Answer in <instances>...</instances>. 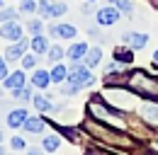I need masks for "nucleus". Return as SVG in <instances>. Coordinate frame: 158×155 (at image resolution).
<instances>
[{"label":"nucleus","instance_id":"obj_22","mask_svg":"<svg viewBox=\"0 0 158 155\" xmlns=\"http://www.w3.org/2000/svg\"><path fill=\"white\" fill-rule=\"evenodd\" d=\"M41 145H44V150H49V153H54V150H56V148L61 145V138H59V136H46Z\"/></svg>","mask_w":158,"mask_h":155},{"label":"nucleus","instance_id":"obj_34","mask_svg":"<svg viewBox=\"0 0 158 155\" xmlns=\"http://www.w3.org/2000/svg\"><path fill=\"white\" fill-rule=\"evenodd\" d=\"M83 12H93V2L88 0V5H83Z\"/></svg>","mask_w":158,"mask_h":155},{"label":"nucleus","instance_id":"obj_8","mask_svg":"<svg viewBox=\"0 0 158 155\" xmlns=\"http://www.w3.org/2000/svg\"><path fill=\"white\" fill-rule=\"evenodd\" d=\"M27 49H29V44L24 41V39H17L15 41V46H10L7 51H5V61H15V58H22L27 54Z\"/></svg>","mask_w":158,"mask_h":155},{"label":"nucleus","instance_id":"obj_27","mask_svg":"<svg viewBox=\"0 0 158 155\" xmlns=\"http://www.w3.org/2000/svg\"><path fill=\"white\" fill-rule=\"evenodd\" d=\"M68 7L63 2H51V17H59V15H66Z\"/></svg>","mask_w":158,"mask_h":155},{"label":"nucleus","instance_id":"obj_39","mask_svg":"<svg viewBox=\"0 0 158 155\" xmlns=\"http://www.w3.org/2000/svg\"><path fill=\"white\" fill-rule=\"evenodd\" d=\"M0 5H2V0H0Z\"/></svg>","mask_w":158,"mask_h":155},{"label":"nucleus","instance_id":"obj_4","mask_svg":"<svg viewBox=\"0 0 158 155\" xmlns=\"http://www.w3.org/2000/svg\"><path fill=\"white\" fill-rule=\"evenodd\" d=\"M68 82L80 90V87L93 85L95 80H93V75H90V68H88V66H80V61H76V66L68 70Z\"/></svg>","mask_w":158,"mask_h":155},{"label":"nucleus","instance_id":"obj_37","mask_svg":"<svg viewBox=\"0 0 158 155\" xmlns=\"http://www.w3.org/2000/svg\"><path fill=\"white\" fill-rule=\"evenodd\" d=\"M0 155H5V150H2V148H0Z\"/></svg>","mask_w":158,"mask_h":155},{"label":"nucleus","instance_id":"obj_6","mask_svg":"<svg viewBox=\"0 0 158 155\" xmlns=\"http://www.w3.org/2000/svg\"><path fill=\"white\" fill-rule=\"evenodd\" d=\"M98 24L100 27H112V24H117L119 19V10L114 7V5H110V7H102V10H98Z\"/></svg>","mask_w":158,"mask_h":155},{"label":"nucleus","instance_id":"obj_32","mask_svg":"<svg viewBox=\"0 0 158 155\" xmlns=\"http://www.w3.org/2000/svg\"><path fill=\"white\" fill-rule=\"evenodd\" d=\"M10 145H12V150H24V148H27V143H24V138H20V136H15Z\"/></svg>","mask_w":158,"mask_h":155},{"label":"nucleus","instance_id":"obj_20","mask_svg":"<svg viewBox=\"0 0 158 155\" xmlns=\"http://www.w3.org/2000/svg\"><path fill=\"white\" fill-rule=\"evenodd\" d=\"M141 116L146 121H158V104H143L141 107Z\"/></svg>","mask_w":158,"mask_h":155},{"label":"nucleus","instance_id":"obj_21","mask_svg":"<svg viewBox=\"0 0 158 155\" xmlns=\"http://www.w3.org/2000/svg\"><path fill=\"white\" fill-rule=\"evenodd\" d=\"M114 58H117L119 63H131V61H134L131 51H129V49H124V46H117V49H114Z\"/></svg>","mask_w":158,"mask_h":155},{"label":"nucleus","instance_id":"obj_24","mask_svg":"<svg viewBox=\"0 0 158 155\" xmlns=\"http://www.w3.org/2000/svg\"><path fill=\"white\" fill-rule=\"evenodd\" d=\"M12 95H15V99H20V102H29L34 97L29 87H17V90H12Z\"/></svg>","mask_w":158,"mask_h":155},{"label":"nucleus","instance_id":"obj_2","mask_svg":"<svg viewBox=\"0 0 158 155\" xmlns=\"http://www.w3.org/2000/svg\"><path fill=\"white\" fill-rule=\"evenodd\" d=\"M88 112H90V116L100 119L102 124H107V126H112V129H122V126H124L122 116L114 114L112 109H107V104L102 102V97H93V99L88 102Z\"/></svg>","mask_w":158,"mask_h":155},{"label":"nucleus","instance_id":"obj_23","mask_svg":"<svg viewBox=\"0 0 158 155\" xmlns=\"http://www.w3.org/2000/svg\"><path fill=\"white\" fill-rule=\"evenodd\" d=\"M110 2H112V5L117 7L119 12H127V15H129V12L134 10V2H131V0H110Z\"/></svg>","mask_w":158,"mask_h":155},{"label":"nucleus","instance_id":"obj_26","mask_svg":"<svg viewBox=\"0 0 158 155\" xmlns=\"http://www.w3.org/2000/svg\"><path fill=\"white\" fill-rule=\"evenodd\" d=\"M49 58L56 63V61H61L63 58V49H61L59 44H54V46H49Z\"/></svg>","mask_w":158,"mask_h":155},{"label":"nucleus","instance_id":"obj_28","mask_svg":"<svg viewBox=\"0 0 158 155\" xmlns=\"http://www.w3.org/2000/svg\"><path fill=\"white\" fill-rule=\"evenodd\" d=\"M27 29L37 37V34H41V32H44V24H41V19H32V22L27 24Z\"/></svg>","mask_w":158,"mask_h":155},{"label":"nucleus","instance_id":"obj_3","mask_svg":"<svg viewBox=\"0 0 158 155\" xmlns=\"http://www.w3.org/2000/svg\"><path fill=\"white\" fill-rule=\"evenodd\" d=\"M105 97L110 99L112 107H119V109H124V112H131V109L136 107V95H134L131 90H114V87L110 85V90L105 92Z\"/></svg>","mask_w":158,"mask_h":155},{"label":"nucleus","instance_id":"obj_40","mask_svg":"<svg viewBox=\"0 0 158 155\" xmlns=\"http://www.w3.org/2000/svg\"><path fill=\"white\" fill-rule=\"evenodd\" d=\"M156 145H158V141H156Z\"/></svg>","mask_w":158,"mask_h":155},{"label":"nucleus","instance_id":"obj_15","mask_svg":"<svg viewBox=\"0 0 158 155\" xmlns=\"http://www.w3.org/2000/svg\"><path fill=\"white\" fill-rule=\"evenodd\" d=\"M44 126H46V124H44V119H41V116H29V119L24 121V129H27L29 133H41V131H44Z\"/></svg>","mask_w":158,"mask_h":155},{"label":"nucleus","instance_id":"obj_35","mask_svg":"<svg viewBox=\"0 0 158 155\" xmlns=\"http://www.w3.org/2000/svg\"><path fill=\"white\" fill-rule=\"evenodd\" d=\"M27 155H41V148H32V150H29Z\"/></svg>","mask_w":158,"mask_h":155},{"label":"nucleus","instance_id":"obj_29","mask_svg":"<svg viewBox=\"0 0 158 155\" xmlns=\"http://www.w3.org/2000/svg\"><path fill=\"white\" fill-rule=\"evenodd\" d=\"M22 68H27V70H34L37 68V56H22Z\"/></svg>","mask_w":158,"mask_h":155},{"label":"nucleus","instance_id":"obj_17","mask_svg":"<svg viewBox=\"0 0 158 155\" xmlns=\"http://www.w3.org/2000/svg\"><path fill=\"white\" fill-rule=\"evenodd\" d=\"M32 102H34V107H37L39 112H51V109H54L51 99H49V97H44V95H34V97H32Z\"/></svg>","mask_w":158,"mask_h":155},{"label":"nucleus","instance_id":"obj_31","mask_svg":"<svg viewBox=\"0 0 158 155\" xmlns=\"http://www.w3.org/2000/svg\"><path fill=\"white\" fill-rule=\"evenodd\" d=\"M17 17V10H10V7H5V10H0V22H10V19Z\"/></svg>","mask_w":158,"mask_h":155},{"label":"nucleus","instance_id":"obj_9","mask_svg":"<svg viewBox=\"0 0 158 155\" xmlns=\"http://www.w3.org/2000/svg\"><path fill=\"white\" fill-rule=\"evenodd\" d=\"M29 119V114H27V109H12L10 114H7V126L10 129H20V126H24V121Z\"/></svg>","mask_w":158,"mask_h":155},{"label":"nucleus","instance_id":"obj_7","mask_svg":"<svg viewBox=\"0 0 158 155\" xmlns=\"http://www.w3.org/2000/svg\"><path fill=\"white\" fill-rule=\"evenodd\" d=\"M0 37H2V39H10V41L22 39V24H17L15 19L2 22V27H0Z\"/></svg>","mask_w":158,"mask_h":155},{"label":"nucleus","instance_id":"obj_13","mask_svg":"<svg viewBox=\"0 0 158 155\" xmlns=\"http://www.w3.org/2000/svg\"><path fill=\"white\" fill-rule=\"evenodd\" d=\"M85 66L88 68H98L100 66V61H102V49L100 46H95V49H88V54H85Z\"/></svg>","mask_w":158,"mask_h":155},{"label":"nucleus","instance_id":"obj_38","mask_svg":"<svg viewBox=\"0 0 158 155\" xmlns=\"http://www.w3.org/2000/svg\"><path fill=\"white\" fill-rule=\"evenodd\" d=\"M0 141H2V133H0Z\"/></svg>","mask_w":158,"mask_h":155},{"label":"nucleus","instance_id":"obj_10","mask_svg":"<svg viewBox=\"0 0 158 155\" xmlns=\"http://www.w3.org/2000/svg\"><path fill=\"white\" fill-rule=\"evenodd\" d=\"M2 85L7 87V90H17V87H24L27 85V80H24V73L17 70V73H12V75H7L2 80Z\"/></svg>","mask_w":158,"mask_h":155},{"label":"nucleus","instance_id":"obj_12","mask_svg":"<svg viewBox=\"0 0 158 155\" xmlns=\"http://www.w3.org/2000/svg\"><path fill=\"white\" fill-rule=\"evenodd\" d=\"M124 41L131 46V49H143L146 46V41H148V34H139V32H134V34H124Z\"/></svg>","mask_w":158,"mask_h":155},{"label":"nucleus","instance_id":"obj_16","mask_svg":"<svg viewBox=\"0 0 158 155\" xmlns=\"http://www.w3.org/2000/svg\"><path fill=\"white\" fill-rule=\"evenodd\" d=\"M29 46H32V51H34V54H49V39L41 37V34H37V37L32 39V44H29Z\"/></svg>","mask_w":158,"mask_h":155},{"label":"nucleus","instance_id":"obj_1","mask_svg":"<svg viewBox=\"0 0 158 155\" xmlns=\"http://www.w3.org/2000/svg\"><path fill=\"white\" fill-rule=\"evenodd\" d=\"M127 87L139 97H146V99H158V78L148 75L143 70H136L127 78Z\"/></svg>","mask_w":158,"mask_h":155},{"label":"nucleus","instance_id":"obj_5","mask_svg":"<svg viewBox=\"0 0 158 155\" xmlns=\"http://www.w3.org/2000/svg\"><path fill=\"white\" fill-rule=\"evenodd\" d=\"M85 129L95 136V138H102L105 143H114V145H119V143H122V145H129V138L114 133V131H107V129H102V126H95L93 121H85Z\"/></svg>","mask_w":158,"mask_h":155},{"label":"nucleus","instance_id":"obj_30","mask_svg":"<svg viewBox=\"0 0 158 155\" xmlns=\"http://www.w3.org/2000/svg\"><path fill=\"white\" fill-rule=\"evenodd\" d=\"M39 15L41 17H51V0H41L39 2Z\"/></svg>","mask_w":158,"mask_h":155},{"label":"nucleus","instance_id":"obj_33","mask_svg":"<svg viewBox=\"0 0 158 155\" xmlns=\"http://www.w3.org/2000/svg\"><path fill=\"white\" fill-rule=\"evenodd\" d=\"M2 78H7V66H5V61L0 58V80H2Z\"/></svg>","mask_w":158,"mask_h":155},{"label":"nucleus","instance_id":"obj_41","mask_svg":"<svg viewBox=\"0 0 158 155\" xmlns=\"http://www.w3.org/2000/svg\"><path fill=\"white\" fill-rule=\"evenodd\" d=\"M90 2H93V0H90Z\"/></svg>","mask_w":158,"mask_h":155},{"label":"nucleus","instance_id":"obj_36","mask_svg":"<svg viewBox=\"0 0 158 155\" xmlns=\"http://www.w3.org/2000/svg\"><path fill=\"white\" fill-rule=\"evenodd\" d=\"M153 61H156V66H158V49H156V54H153Z\"/></svg>","mask_w":158,"mask_h":155},{"label":"nucleus","instance_id":"obj_18","mask_svg":"<svg viewBox=\"0 0 158 155\" xmlns=\"http://www.w3.org/2000/svg\"><path fill=\"white\" fill-rule=\"evenodd\" d=\"M85 54H88V44H73L71 49H68V56L73 58V61H80V58H85Z\"/></svg>","mask_w":158,"mask_h":155},{"label":"nucleus","instance_id":"obj_11","mask_svg":"<svg viewBox=\"0 0 158 155\" xmlns=\"http://www.w3.org/2000/svg\"><path fill=\"white\" fill-rule=\"evenodd\" d=\"M32 85L39 87V90H46V87L51 85V73H46V70H34V75H32Z\"/></svg>","mask_w":158,"mask_h":155},{"label":"nucleus","instance_id":"obj_14","mask_svg":"<svg viewBox=\"0 0 158 155\" xmlns=\"http://www.w3.org/2000/svg\"><path fill=\"white\" fill-rule=\"evenodd\" d=\"M51 34L54 37H63V39H73L76 37V27L73 24H56V27H51Z\"/></svg>","mask_w":158,"mask_h":155},{"label":"nucleus","instance_id":"obj_19","mask_svg":"<svg viewBox=\"0 0 158 155\" xmlns=\"http://www.w3.org/2000/svg\"><path fill=\"white\" fill-rule=\"evenodd\" d=\"M66 80H68V70H66L61 63H56L54 70H51V82H59L61 85V82H66Z\"/></svg>","mask_w":158,"mask_h":155},{"label":"nucleus","instance_id":"obj_25","mask_svg":"<svg viewBox=\"0 0 158 155\" xmlns=\"http://www.w3.org/2000/svg\"><path fill=\"white\" fill-rule=\"evenodd\" d=\"M37 10H39V2H34V0H22L20 12H24V15H32V12H37Z\"/></svg>","mask_w":158,"mask_h":155}]
</instances>
